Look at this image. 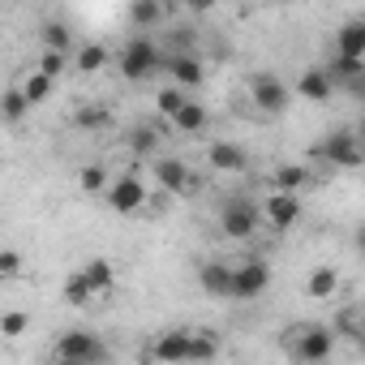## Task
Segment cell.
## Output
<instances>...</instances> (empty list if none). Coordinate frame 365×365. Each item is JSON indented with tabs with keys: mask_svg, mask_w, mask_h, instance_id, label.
I'll list each match as a JSON object with an SVG mask.
<instances>
[{
	"mask_svg": "<svg viewBox=\"0 0 365 365\" xmlns=\"http://www.w3.org/2000/svg\"><path fill=\"white\" fill-rule=\"evenodd\" d=\"M279 348H284V356L292 365H322L335 352V331L322 327V322H297V327L284 331Z\"/></svg>",
	"mask_w": 365,
	"mask_h": 365,
	"instance_id": "6da1fadb",
	"label": "cell"
},
{
	"mask_svg": "<svg viewBox=\"0 0 365 365\" xmlns=\"http://www.w3.org/2000/svg\"><path fill=\"white\" fill-rule=\"evenodd\" d=\"M163 52L155 48V39H146V35H133L125 48H120V78L125 82H146L155 69H163Z\"/></svg>",
	"mask_w": 365,
	"mask_h": 365,
	"instance_id": "7a4b0ae2",
	"label": "cell"
},
{
	"mask_svg": "<svg viewBox=\"0 0 365 365\" xmlns=\"http://www.w3.org/2000/svg\"><path fill=\"white\" fill-rule=\"evenodd\" d=\"M314 159H322V163H331V168H361V163H365V142H361L352 129H331V133L318 142Z\"/></svg>",
	"mask_w": 365,
	"mask_h": 365,
	"instance_id": "3957f363",
	"label": "cell"
},
{
	"mask_svg": "<svg viewBox=\"0 0 365 365\" xmlns=\"http://www.w3.org/2000/svg\"><path fill=\"white\" fill-rule=\"evenodd\" d=\"M52 352H56V356H69V361H86V365H108V361H112L108 344H103L95 331H86V327H73V331L56 335V348H52Z\"/></svg>",
	"mask_w": 365,
	"mask_h": 365,
	"instance_id": "277c9868",
	"label": "cell"
},
{
	"mask_svg": "<svg viewBox=\"0 0 365 365\" xmlns=\"http://www.w3.org/2000/svg\"><path fill=\"white\" fill-rule=\"evenodd\" d=\"M258 220H262V207H254V202H245V198H232V202L220 207V232H224L228 241H254Z\"/></svg>",
	"mask_w": 365,
	"mask_h": 365,
	"instance_id": "5b68a950",
	"label": "cell"
},
{
	"mask_svg": "<svg viewBox=\"0 0 365 365\" xmlns=\"http://www.w3.org/2000/svg\"><path fill=\"white\" fill-rule=\"evenodd\" d=\"M245 86H250V103H258V112H284L288 108V99H292V91H288V82L284 78H275V73H250L245 78Z\"/></svg>",
	"mask_w": 365,
	"mask_h": 365,
	"instance_id": "8992f818",
	"label": "cell"
},
{
	"mask_svg": "<svg viewBox=\"0 0 365 365\" xmlns=\"http://www.w3.org/2000/svg\"><path fill=\"white\" fill-rule=\"evenodd\" d=\"M267 284H271L267 258H245V262L232 267V301H254V297L267 292Z\"/></svg>",
	"mask_w": 365,
	"mask_h": 365,
	"instance_id": "52a82bcc",
	"label": "cell"
},
{
	"mask_svg": "<svg viewBox=\"0 0 365 365\" xmlns=\"http://www.w3.org/2000/svg\"><path fill=\"white\" fill-rule=\"evenodd\" d=\"M150 365H190V331H163L146 344Z\"/></svg>",
	"mask_w": 365,
	"mask_h": 365,
	"instance_id": "ba28073f",
	"label": "cell"
},
{
	"mask_svg": "<svg viewBox=\"0 0 365 365\" xmlns=\"http://www.w3.org/2000/svg\"><path fill=\"white\" fill-rule=\"evenodd\" d=\"M103 202L116 211V215H133V211H142L146 207V185H142V176H116L112 180V190L103 194Z\"/></svg>",
	"mask_w": 365,
	"mask_h": 365,
	"instance_id": "9c48e42d",
	"label": "cell"
},
{
	"mask_svg": "<svg viewBox=\"0 0 365 365\" xmlns=\"http://www.w3.org/2000/svg\"><path fill=\"white\" fill-rule=\"evenodd\" d=\"M163 69H168L172 86H180V91H198V86L207 82V65H202L198 52H185V56H172V52H168Z\"/></svg>",
	"mask_w": 365,
	"mask_h": 365,
	"instance_id": "30bf717a",
	"label": "cell"
},
{
	"mask_svg": "<svg viewBox=\"0 0 365 365\" xmlns=\"http://www.w3.org/2000/svg\"><path fill=\"white\" fill-rule=\"evenodd\" d=\"M150 176H155V185H159L163 194H185V190L194 185L190 163H180V159H172V155H159V159L150 163Z\"/></svg>",
	"mask_w": 365,
	"mask_h": 365,
	"instance_id": "8fae6325",
	"label": "cell"
},
{
	"mask_svg": "<svg viewBox=\"0 0 365 365\" xmlns=\"http://www.w3.org/2000/svg\"><path fill=\"white\" fill-rule=\"evenodd\" d=\"M262 220L271 224V232H288L301 220V198L297 194H271L262 202Z\"/></svg>",
	"mask_w": 365,
	"mask_h": 365,
	"instance_id": "7c38bea8",
	"label": "cell"
},
{
	"mask_svg": "<svg viewBox=\"0 0 365 365\" xmlns=\"http://www.w3.org/2000/svg\"><path fill=\"white\" fill-rule=\"evenodd\" d=\"M335 91H339V86H335V78L327 73V65L305 69V73L297 78V95H301V99H309V103H327Z\"/></svg>",
	"mask_w": 365,
	"mask_h": 365,
	"instance_id": "4fadbf2b",
	"label": "cell"
},
{
	"mask_svg": "<svg viewBox=\"0 0 365 365\" xmlns=\"http://www.w3.org/2000/svg\"><path fill=\"white\" fill-rule=\"evenodd\" d=\"M335 56L344 61H365V18H348L335 31Z\"/></svg>",
	"mask_w": 365,
	"mask_h": 365,
	"instance_id": "5bb4252c",
	"label": "cell"
},
{
	"mask_svg": "<svg viewBox=\"0 0 365 365\" xmlns=\"http://www.w3.org/2000/svg\"><path fill=\"white\" fill-rule=\"evenodd\" d=\"M207 163H211L215 172H245V168H250V155H245L237 142H224V138H220V142L207 146Z\"/></svg>",
	"mask_w": 365,
	"mask_h": 365,
	"instance_id": "9a60e30c",
	"label": "cell"
},
{
	"mask_svg": "<svg viewBox=\"0 0 365 365\" xmlns=\"http://www.w3.org/2000/svg\"><path fill=\"white\" fill-rule=\"evenodd\" d=\"M198 284L207 297H232V267L228 262H202Z\"/></svg>",
	"mask_w": 365,
	"mask_h": 365,
	"instance_id": "2e32d148",
	"label": "cell"
},
{
	"mask_svg": "<svg viewBox=\"0 0 365 365\" xmlns=\"http://www.w3.org/2000/svg\"><path fill=\"white\" fill-rule=\"evenodd\" d=\"M207 125H211V112H207V103H198V99H190L185 108L176 112V120H172V129H176V133H185V138L207 133Z\"/></svg>",
	"mask_w": 365,
	"mask_h": 365,
	"instance_id": "e0dca14e",
	"label": "cell"
},
{
	"mask_svg": "<svg viewBox=\"0 0 365 365\" xmlns=\"http://www.w3.org/2000/svg\"><path fill=\"white\" fill-rule=\"evenodd\" d=\"M339 292V271L335 267H314L309 279H305V297L309 301H331Z\"/></svg>",
	"mask_w": 365,
	"mask_h": 365,
	"instance_id": "ac0fdd59",
	"label": "cell"
},
{
	"mask_svg": "<svg viewBox=\"0 0 365 365\" xmlns=\"http://www.w3.org/2000/svg\"><path fill=\"white\" fill-rule=\"evenodd\" d=\"M305 180H309V168H301V163H279V168L271 172V194H297Z\"/></svg>",
	"mask_w": 365,
	"mask_h": 365,
	"instance_id": "d6986e66",
	"label": "cell"
},
{
	"mask_svg": "<svg viewBox=\"0 0 365 365\" xmlns=\"http://www.w3.org/2000/svg\"><path fill=\"white\" fill-rule=\"evenodd\" d=\"M82 279L91 284V292H95V297H108V292H112V284H116V271H112V262H108V258H91V262L82 267Z\"/></svg>",
	"mask_w": 365,
	"mask_h": 365,
	"instance_id": "ffe728a7",
	"label": "cell"
},
{
	"mask_svg": "<svg viewBox=\"0 0 365 365\" xmlns=\"http://www.w3.org/2000/svg\"><path fill=\"white\" fill-rule=\"evenodd\" d=\"M39 43H43V52H61V56L73 52V39H69V26L65 22H43L39 26Z\"/></svg>",
	"mask_w": 365,
	"mask_h": 365,
	"instance_id": "44dd1931",
	"label": "cell"
},
{
	"mask_svg": "<svg viewBox=\"0 0 365 365\" xmlns=\"http://www.w3.org/2000/svg\"><path fill=\"white\" fill-rule=\"evenodd\" d=\"M172 9H163V5H155V0H138V5H129V22L138 26V31H150V26H159L163 18H168Z\"/></svg>",
	"mask_w": 365,
	"mask_h": 365,
	"instance_id": "7402d4cb",
	"label": "cell"
},
{
	"mask_svg": "<svg viewBox=\"0 0 365 365\" xmlns=\"http://www.w3.org/2000/svg\"><path fill=\"white\" fill-rule=\"evenodd\" d=\"M78 190H82V194H108V190H112L108 168H103V163H82V168H78Z\"/></svg>",
	"mask_w": 365,
	"mask_h": 365,
	"instance_id": "603a6c76",
	"label": "cell"
},
{
	"mask_svg": "<svg viewBox=\"0 0 365 365\" xmlns=\"http://www.w3.org/2000/svg\"><path fill=\"white\" fill-rule=\"evenodd\" d=\"M108 125H112V112H108L103 103H82V108L73 112V129L95 133V129H108Z\"/></svg>",
	"mask_w": 365,
	"mask_h": 365,
	"instance_id": "cb8c5ba5",
	"label": "cell"
},
{
	"mask_svg": "<svg viewBox=\"0 0 365 365\" xmlns=\"http://www.w3.org/2000/svg\"><path fill=\"white\" fill-rule=\"evenodd\" d=\"M220 356V339L207 331H190V365H211Z\"/></svg>",
	"mask_w": 365,
	"mask_h": 365,
	"instance_id": "d4e9b609",
	"label": "cell"
},
{
	"mask_svg": "<svg viewBox=\"0 0 365 365\" xmlns=\"http://www.w3.org/2000/svg\"><path fill=\"white\" fill-rule=\"evenodd\" d=\"M185 103H190V95H185V91H180V86H163V91L155 95V108H159V116H163L168 125L176 120V112H180V108H185Z\"/></svg>",
	"mask_w": 365,
	"mask_h": 365,
	"instance_id": "484cf974",
	"label": "cell"
},
{
	"mask_svg": "<svg viewBox=\"0 0 365 365\" xmlns=\"http://www.w3.org/2000/svg\"><path fill=\"white\" fill-rule=\"evenodd\" d=\"M103 65H108V48H99V43H82L78 56H73V69L78 73H99Z\"/></svg>",
	"mask_w": 365,
	"mask_h": 365,
	"instance_id": "4316f807",
	"label": "cell"
},
{
	"mask_svg": "<svg viewBox=\"0 0 365 365\" xmlns=\"http://www.w3.org/2000/svg\"><path fill=\"white\" fill-rule=\"evenodd\" d=\"M26 112H31V99L22 95V86H9L5 91V125H22Z\"/></svg>",
	"mask_w": 365,
	"mask_h": 365,
	"instance_id": "83f0119b",
	"label": "cell"
},
{
	"mask_svg": "<svg viewBox=\"0 0 365 365\" xmlns=\"http://www.w3.org/2000/svg\"><path fill=\"white\" fill-rule=\"evenodd\" d=\"M65 301H69L73 309H82V305H91V301H95V292H91V284L82 279V271H73V275L65 279Z\"/></svg>",
	"mask_w": 365,
	"mask_h": 365,
	"instance_id": "f1b7e54d",
	"label": "cell"
},
{
	"mask_svg": "<svg viewBox=\"0 0 365 365\" xmlns=\"http://www.w3.org/2000/svg\"><path fill=\"white\" fill-rule=\"evenodd\" d=\"M155 146H159V129H150V125L129 129V150H133V155H150Z\"/></svg>",
	"mask_w": 365,
	"mask_h": 365,
	"instance_id": "f546056e",
	"label": "cell"
},
{
	"mask_svg": "<svg viewBox=\"0 0 365 365\" xmlns=\"http://www.w3.org/2000/svg\"><path fill=\"white\" fill-rule=\"evenodd\" d=\"M22 95L31 99V108H35V103H43V99L52 95V78H43V73H26V82H22Z\"/></svg>",
	"mask_w": 365,
	"mask_h": 365,
	"instance_id": "4dcf8cb0",
	"label": "cell"
},
{
	"mask_svg": "<svg viewBox=\"0 0 365 365\" xmlns=\"http://www.w3.org/2000/svg\"><path fill=\"white\" fill-rule=\"evenodd\" d=\"M65 69H69V56H61V52H43V56H39V65H35V73L52 78V82H56Z\"/></svg>",
	"mask_w": 365,
	"mask_h": 365,
	"instance_id": "1f68e13d",
	"label": "cell"
},
{
	"mask_svg": "<svg viewBox=\"0 0 365 365\" xmlns=\"http://www.w3.org/2000/svg\"><path fill=\"white\" fill-rule=\"evenodd\" d=\"M26 327H31V318H26L22 309H9L5 318H0V335H5V339H18Z\"/></svg>",
	"mask_w": 365,
	"mask_h": 365,
	"instance_id": "d6a6232c",
	"label": "cell"
},
{
	"mask_svg": "<svg viewBox=\"0 0 365 365\" xmlns=\"http://www.w3.org/2000/svg\"><path fill=\"white\" fill-rule=\"evenodd\" d=\"M0 275H5V279H18V275H22V254H18V250H5V254H0Z\"/></svg>",
	"mask_w": 365,
	"mask_h": 365,
	"instance_id": "836d02e7",
	"label": "cell"
},
{
	"mask_svg": "<svg viewBox=\"0 0 365 365\" xmlns=\"http://www.w3.org/2000/svg\"><path fill=\"white\" fill-rule=\"evenodd\" d=\"M339 91H344L348 99H356V103H365V73H361V78H352V82H344Z\"/></svg>",
	"mask_w": 365,
	"mask_h": 365,
	"instance_id": "e575fe53",
	"label": "cell"
},
{
	"mask_svg": "<svg viewBox=\"0 0 365 365\" xmlns=\"http://www.w3.org/2000/svg\"><path fill=\"white\" fill-rule=\"evenodd\" d=\"M352 250H356V258H365V224L352 228Z\"/></svg>",
	"mask_w": 365,
	"mask_h": 365,
	"instance_id": "d590c367",
	"label": "cell"
},
{
	"mask_svg": "<svg viewBox=\"0 0 365 365\" xmlns=\"http://www.w3.org/2000/svg\"><path fill=\"white\" fill-rule=\"evenodd\" d=\"M52 365H86V361H69V356H56L52 352Z\"/></svg>",
	"mask_w": 365,
	"mask_h": 365,
	"instance_id": "8d00e7d4",
	"label": "cell"
},
{
	"mask_svg": "<svg viewBox=\"0 0 365 365\" xmlns=\"http://www.w3.org/2000/svg\"><path fill=\"white\" fill-rule=\"evenodd\" d=\"M356 344L365 348V318H356Z\"/></svg>",
	"mask_w": 365,
	"mask_h": 365,
	"instance_id": "74e56055",
	"label": "cell"
}]
</instances>
